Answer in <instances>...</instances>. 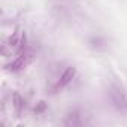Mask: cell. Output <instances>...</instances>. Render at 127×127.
<instances>
[{
	"mask_svg": "<svg viewBox=\"0 0 127 127\" xmlns=\"http://www.w3.org/2000/svg\"><path fill=\"white\" fill-rule=\"evenodd\" d=\"M108 97L111 105L118 111V112H127V94L124 91V87L117 82V81H111L108 85Z\"/></svg>",
	"mask_w": 127,
	"mask_h": 127,
	"instance_id": "cell-1",
	"label": "cell"
},
{
	"mask_svg": "<svg viewBox=\"0 0 127 127\" xmlns=\"http://www.w3.org/2000/svg\"><path fill=\"white\" fill-rule=\"evenodd\" d=\"M27 48L26 45V33L21 30V29H17L9 37L8 40L3 43V55H9V54H20L21 51H24Z\"/></svg>",
	"mask_w": 127,
	"mask_h": 127,
	"instance_id": "cell-2",
	"label": "cell"
},
{
	"mask_svg": "<svg viewBox=\"0 0 127 127\" xmlns=\"http://www.w3.org/2000/svg\"><path fill=\"white\" fill-rule=\"evenodd\" d=\"M33 60H34V51L27 46L24 51H21L20 54H17V57L11 63L5 64V70H8V72H20L24 67H27Z\"/></svg>",
	"mask_w": 127,
	"mask_h": 127,
	"instance_id": "cell-3",
	"label": "cell"
},
{
	"mask_svg": "<svg viewBox=\"0 0 127 127\" xmlns=\"http://www.w3.org/2000/svg\"><path fill=\"white\" fill-rule=\"evenodd\" d=\"M75 76H76V69H75L73 66H67L64 70L61 72V75L55 79V82L49 87V93H51V94L60 93L63 88L67 87V85L75 79Z\"/></svg>",
	"mask_w": 127,
	"mask_h": 127,
	"instance_id": "cell-4",
	"label": "cell"
},
{
	"mask_svg": "<svg viewBox=\"0 0 127 127\" xmlns=\"http://www.w3.org/2000/svg\"><path fill=\"white\" fill-rule=\"evenodd\" d=\"M90 121L87 120V115L84 111L81 109H72L70 112H67V115L63 120V124L69 126V127H78V126H85Z\"/></svg>",
	"mask_w": 127,
	"mask_h": 127,
	"instance_id": "cell-5",
	"label": "cell"
},
{
	"mask_svg": "<svg viewBox=\"0 0 127 127\" xmlns=\"http://www.w3.org/2000/svg\"><path fill=\"white\" fill-rule=\"evenodd\" d=\"M11 102H12V108H14V112H15V115H17V117H20V115L23 114L24 108H26L24 97H23V96H21L18 91H15V93H12Z\"/></svg>",
	"mask_w": 127,
	"mask_h": 127,
	"instance_id": "cell-6",
	"label": "cell"
}]
</instances>
